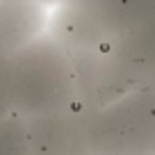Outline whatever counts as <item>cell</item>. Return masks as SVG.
Instances as JSON below:
<instances>
[{"instance_id": "6da1fadb", "label": "cell", "mask_w": 155, "mask_h": 155, "mask_svg": "<svg viewBox=\"0 0 155 155\" xmlns=\"http://www.w3.org/2000/svg\"><path fill=\"white\" fill-rule=\"evenodd\" d=\"M48 34L71 59L78 103L84 110L101 112L135 91L119 66L103 0H75L53 7Z\"/></svg>"}, {"instance_id": "7a4b0ae2", "label": "cell", "mask_w": 155, "mask_h": 155, "mask_svg": "<svg viewBox=\"0 0 155 155\" xmlns=\"http://www.w3.org/2000/svg\"><path fill=\"white\" fill-rule=\"evenodd\" d=\"M0 101L23 121L80 105L71 59L48 32L12 59L0 62Z\"/></svg>"}, {"instance_id": "3957f363", "label": "cell", "mask_w": 155, "mask_h": 155, "mask_svg": "<svg viewBox=\"0 0 155 155\" xmlns=\"http://www.w3.org/2000/svg\"><path fill=\"white\" fill-rule=\"evenodd\" d=\"M114 53L135 91L155 84V0H103Z\"/></svg>"}, {"instance_id": "277c9868", "label": "cell", "mask_w": 155, "mask_h": 155, "mask_svg": "<svg viewBox=\"0 0 155 155\" xmlns=\"http://www.w3.org/2000/svg\"><path fill=\"white\" fill-rule=\"evenodd\" d=\"M91 155H155V94L139 89L91 114Z\"/></svg>"}, {"instance_id": "5b68a950", "label": "cell", "mask_w": 155, "mask_h": 155, "mask_svg": "<svg viewBox=\"0 0 155 155\" xmlns=\"http://www.w3.org/2000/svg\"><path fill=\"white\" fill-rule=\"evenodd\" d=\"M94 112L82 105L25 121L32 155H91L89 123Z\"/></svg>"}, {"instance_id": "8992f818", "label": "cell", "mask_w": 155, "mask_h": 155, "mask_svg": "<svg viewBox=\"0 0 155 155\" xmlns=\"http://www.w3.org/2000/svg\"><path fill=\"white\" fill-rule=\"evenodd\" d=\"M50 9L34 0H0V62H7L48 32Z\"/></svg>"}, {"instance_id": "52a82bcc", "label": "cell", "mask_w": 155, "mask_h": 155, "mask_svg": "<svg viewBox=\"0 0 155 155\" xmlns=\"http://www.w3.org/2000/svg\"><path fill=\"white\" fill-rule=\"evenodd\" d=\"M0 155H32L28 126L14 114H9L0 123Z\"/></svg>"}, {"instance_id": "ba28073f", "label": "cell", "mask_w": 155, "mask_h": 155, "mask_svg": "<svg viewBox=\"0 0 155 155\" xmlns=\"http://www.w3.org/2000/svg\"><path fill=\"white\" fill-rule=\"evenodd\" d=\"M7 116H9V112H7V107H5V105H2V101H0V123L5 121Z\"/></svg>"}, {"instance_id": "9c48e42d", "label": "cell", "mask_w": 155, "mask_h": 155, "mask_svg": "<svg viewBox=\"0 0 155 155\" xmlns=\"http://www.w3.org/2000/svg\"><path fill=\"white\" fill-rule=\"evenodd\" d=\"M150 91H153V94H155V84H153V87H150Z\"/></svg>"}]
</instances>
